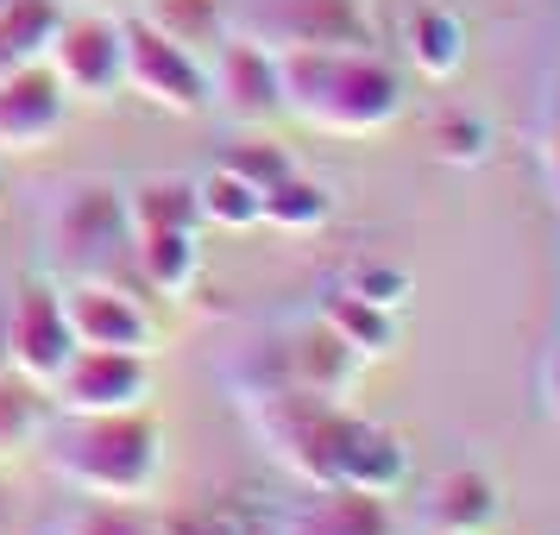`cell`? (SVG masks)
Returning <instances> with one entry per match:
<instances>
[{
    "label": "cell",
    "mask_w": 560,
    "mask_h": 535,
    "mask_svg": "<svg viewBox=\"0 0 560 535\" xmlns=\"http://www.w3.org/2000/svg\"><path fill=\"white\" fill-rule=\"evenodd\" d=\"M283 114L308 132L334 139H372V132L404 120V77L384 63L372 45H308L278 51Z\"/></svg>",
    "instance_id": "obj_1"
},
{
    "label": "cell",
    "mask_w": 560,
    "mask_h": 535,
    "mask_svg": "<svg viewBox=\"0 0 560 535\" xmlns=\"http://www.w3.org/2000/svg\"><path fill=\"white\" fill-rule=\"evenodd\" d=\"M45 466L82 498L102 504H139L164 479V429L152 409H120V416H63L45 441Z\"/></svg>",
    "instance_id": "obj_2"
},
{
    "label": "cell",
    "mask_w": 560,
    "mask_h": 535,
    "mask_svg": "<svg viewBox=\"0 0 560 535\" xmlns=\"http://www.w3.org/2000/svg\"><path fill=\"white\" fill-rule=\"evenodd\" d=\"M132 246L127 196L114 183H63L45 202V253L70 278H114V258Z\"/></svg>",
    "instance_id": "obj_3"
},
{
    "label": "cell",
    "mask_w": 560,
    "mask_h": 535,
    "mask_svg": "<svg viewBox=\"0 0 560 535\" xmlns=\"http://www.w3.org/2000/svg\"><path fill=\"white\" fill-rule=\"evenodd\" d=\"M228 32L265 51H308V45H372L359 0H228Z\"/></svg>",
    "instance_id": "obj_4"
},
{
    "label": "cell",
    "mask_w": 560,
    "mask_h": 535,
    "mask_svg": "<svg viewBox=\"0 0 560 535\" xmlns=\"http://www.w3.org/2000/svg\"><path fill=\"white\" fill-rule=\"evenodd\" d=\"M120 89L164 114H208V57L171 45L132 13L120 20Z\"/></svg>",
    "instance_id": "obj_5"
},
{
    "label": "cell",
    "mask_w": 560,
    "mask_h": 535,
    "mask_svg": "<svg viewBox=\"0 0 560 535\" xmlns=\"http://www.w3.org/2000/svg\"><path fill=\"white\" fill-rule=\"evenodd\" d=\"M158 372L152 353H114V347H77L63 372L45 384L57 416H120V409H152Z\"/></svg>",
    "instance_id": "obj_6"
},
{
    "label": "cell",
    "mask_w": 560,
    "mask_h": 535,
    "mask_svg": "<svg viewBox=\"0 0 560 535\" xmlns=\"http://www.w3.org/2000/svg\"><path fill=\"white\" fill-rule=\"evenodd\" d=\"M57 290H63V322H70L77 347H114V353H152L158 347V315L120 278H70Z\"/></svg>",
    "instance_id": "obj_7"
},
{
    "label": "cell",
    "mask_w": 560,
    "mask_h": 535,
    "mask_svg": "<svg viewBox=\"0 0 560 535\" xmlns=\"http://www.w3.org/2000/svg\"><path fill=\"white\" fill-rule=\"evenodd\" d=\"M70 353H77V340H70V322H63V290L51 278L20 283L7 296V372H20L45 391Z\"/></svg>",
    "instance_id": "obj_8"
},
{
    "label": "cell",
    "mask_w": 560,
    "mask_h": 535,
    "mask_svg": "<svg viewBox=\"0 0 560 535\" xmlns=\"http://www.w3.org/2000/svg\"><path fill=\"white\" fill-rule=\"evenodd\" d=\"M208 107H221L233 127H265L283 114V82H278V51H265L253 38L228 32L208 51Z\"/></svg>",
    "instance_id": "obj_9"
},
{
    "label": "cell",
    "mask_w": 560,
    "mask_h": 535,
    "mask_svg": "<svg viewBox=\"0 0 560 535\" xmlns=\"http://www.w3.org/2000/svg\"><path fill=\"white\" fill-rule=\"evenodd\" d=\"M45 70L63 82L70 102H114L120 95V20L102 13H63Z\"/></svg>",
    "instance_id": "obj_10"
},
{
    "label": "cell",
    "mask_w": 560,
    "mask_h": 535,
    "mask_svg": "<svg viewBox=\"0 0 560 535\" xmlns=\"http://www.w3.org/2000/svg\"><path fill=\"white\" fill-rule=\"evenodd\" d=\"M70 120V95L45 63L0 77V158L7 152H45Z\"/></svg>",
    "instance_id": "obj_11"
},
{
    "label": "cell",
    "mask_w": 560,
    "mask_h": 535,
    "mask_svg": "<svg viewBox=\"0 0 560 535\" xmlns=\"http://www.w3.org/2000/svg\"><path fill=\"white\" fill-rule=\"evenodd\" d=\"M422 530L434 535H491V523L504 516V491L479 466H447L422 485Z\"/></svg>",
    "instance_id": "obj_12"
},
{
    "label": "cell",
    "mask_w": 560,
    "mask_h": 535,
    "mask_svg": "<svg viewBox=\"0 0 560 535\" xmlns=\"http://www.w3.org/2000/svg\"><path fill=\"white\" fill-rule=\"evenodd\" d=\"M271 535H397V516L372 491L328 485V491H308L303 504L283 510Z\"/></svg>",
    "instance_id": "obj_13"
},
{
    "label": "cell",
    "mask_w": 560,
    "mask_h": 535,
    "mask_svg": "<svg viewBox=\"0 0 560 535\" xmlns=\"http://www.w3.org/2000/svg\"><path fill=\"white\" fill-rule=\"evenodd\" d=\"M315 322H322L328 334H340L365 365H372V359H390L397 347H404V309L365 303V296L347 290V283H334L328 296L315 303Z\"/></svg>",
    "instance_id": "obj_14"
},
{
    "label": "cell",
    "mask_w": 560,
    "mask_h": 535,
    "mask_svg": "<svg viewBox=\"0 0 560 535\" xmlns=\"http://www.w3.org/2000/svg\"><path fill=\"white\" fill-rule=\"evenodd\" d=\"M340 485L347 491H372V498H397L409 485V447L397 429H384L372 416L353 422V441H347V466H340Z\"/></svg>",
    "instance_id": "obj_15"
},
{
    "label": "cell",
    "mask_w": 560,
    "mask_h": 535,
    "mask_svg": "<svg viewBox=\"0 0 560 535\" xmlns=\"http://www.w3.org/2000/svg\"><path fill=\"white\" fill-rule=\"evenodd\" d=\"M127 258L139 265V283L158 296H189L202 278V233L183 228H158V233H132Z\"/></svg>",
    "instance_id": "obj_16"
},
{
    "label": "cell",
    "mask_w": 560,
    "mask_h": 535,
    "mask_svg": "<svg viewBox=\"0 0 560 535\" xmlns=\"http://www.w3.org/2000/svg\"><path fill=\"white\" fill-rule=\"evenodd\" d=\"M404 57L416 63V77H429V82L459 77V63H466V20H459L454 7L422 0L404 20Z\"/></svg>",
    "instance_id": "obj_17"
},
{
    "label": "cell",
    "mask_w": 560,
    "mask_h": 535,
    "mask_svg": "<svg viewBox=\"0 0 560 535\" xmlns=\"http://www.w3.org/2000/svg\"><path fill=\"white\" fill-rule=\"evenodd\" d=\"M139 20L183 51L208 57L228 38V0H139Z\"/></svg>",
    "instance_id": "obj_18"
},
{
    "label": "cell",
    "mask_w": 560,
    "mask_h": 535,
    "mask_svg": "<svg viewBox=\"0 0 560 535\" xmlns=\"http://www.w3.org/2000/svg\"><path fill=\"white\" fill-rule=\"evenodd\" d=\"M57 26H63L57 0H7L0 7V77L26 70V63H45Z\"/></svg>",
    "instance_id": "obj_19"
},
{
    "label": "cell",
    "mask_w": 560,
    "mask_h": 535,
    "mask_svg": "<svg viewBox=\"0 0 560 535\" xmlns=\"http://www.w3.org/2000/svg\"><path fill=\"white\" fill-rule=\"evenodd\" d=\"M334 221V189L308 171H290L283 183L265 189V228L278 233H322Z\"/></svg>",
    "instance_id": "obj_20"
},
{
    "label": "cell",
    "mask_w": 560,
    "mask_h": 535,
    "mask_svg": "<svg viewBox=\"0 0 560 535\" xmlns=\"http://www.w3.org/2000/svg\"><path fill=\"white\" fill-rule=\"evenodd\" d=\"M196 208H202V228H221V233H246L265 221V196H258L253 183H240L233 171H208L196 177Z\"/></svg>",
    "instance_id": "obj_21"
},
{
    "label": "cell",
    "mask_w": 560,
    "mask_h": 535,
    "mask_svg": "<svg viewBox=\"0 0 560 535\" xmlns=\"http://www.w3.org/2000/svg\"><path fill=\"white\" fill-rule=\"evenodd\" d=\"M38 434H45V391L0 365V460H13L20 447H32Z\"/></svg>",
    "instance_id": "obj_22"
},
{
    "label": "cell",
    "mask_w": 560,
    "mask_h": 535,
    "mask_svg": "<svg viewBox=\"0 0 560 535\" xmlns=\"http://www.w3.org/2000/svg\"><path fill=\"white\" fill-rule=\"evenodd\" d=\"M429 146L441 164H459V171H472L491 158V127H485L479 114H441L429 127Z\"/></svg>",
    "instance_id": "obj_23"
},
{
    "label": "cell",
    "mask_w": 560,
    "mask_h": 535,
    "mask_svg": "<svg viewBox=\"0 0 560 535\" xmlns=\"http://www.w3.org/2000/svg\"><path fill=\"white\" fill-rule=\"evenodd\" d=\"M221 171H233L240 183H253L258 196H265L271 183H283L296 171V158H290V146H278V139H246V146H233V152L221 158Z\"/></svg>",
    "instance_id": "obj_24"
},
{
    "label": "cell",
    "mask_w": 560,
    "mask_h": 535,
    "mask_svg": "<svg viewBox=\"0 0 560 535\" xmlns=\"http://www.w3.org/2000/svg\"><path fill=\"white\" fill-rule=\"evenodd\" d=\"M340 283H347V290H359L365 303H384V309H404L409 290H416L404 265H384V258H359V265H353Z\"/></svg>",
    "instance_id": "obj_25"
},
{
    "label": "cell",
    "mask_w": 560,
    "mask_h": 535,
    "mask_svg": "<svg viewBox=\"0 0 560 535\" xmlns=\"http://www.w3.org/2000/svg\"><path fill=\"white\" fill-rule=\"evenodd\" d=\"M63 535H158V530L132 504H102V498H89V504L63 523Z\"/></svg>",
    "instance_id": "obj_26"
},
{
    "label": "cell",
    "mask_w": 560,
    "mask_h": 535,
    "mask_svg": "<svg viewBox=\"0 0 560 535\" xmlns=\"http://www.w3.org/2000/svg\"><path fill=\"white\" fill-rule=\"evenodd\" d=\"M541 177H548V196L560 202V82L548 102V127H541Z\"/></svg>",
    "instance_id": "obj_27"
},
{
    "label": "cell",
    "mask_w": 560,
    "mask_h": 535,
    "mask_svg": "<svg viewBox=\"0 0 560 535\" xmlns=\"http://www.w3.org/2000/svg\"><path fill=\"white\" fill-rule=\"evenodd\" d=\"M535 384H541V409L560 422V340L548 347V359H541V379H535Z\"/></svg>",
    "instance_id": "obj_28"
},
{
    "label": "cell",
    "mask_w": 560,
    "mask_h": 535,
    "mask_svg": "<svg viewBox=\"0 0 560 535\" xmlns=\"http://www.w3.org/2000/svg\"><path fill=\"white\" fill-rule=\"evenodd\" d=\"M0 535H13V485L0 479Z\"/></svg>",
    "instance_id": "obj_29"
},
{
    "label": "cell",
    "mask_w": 560,
    "mask_h": 535,
    "mask_svg": "<svg viewBox=\"0 0 560 535\" xmlns=\"http://www.w3.org/2000/svg\"><path fill=\"white\" fill-rule=\"evenodd\" d=\"M0 365H7V296H0Z\"/></svg>",
    "instance_id": "obj_30"
},
{
    "label": "cell",
    "mask_w": 560,
    "mask_h": 535,
    "mask_svg": "<svg viewBox=\"0 0 560 535\" xmlns=\"http://www.w3.org/2000/svg\"><path fill=\"white\" fill-rule=\"evenodd\" d=\"M422 535H434V530H422Z\"/></svg>",
    "instance_id": "obj_31"
},
{
    "label": "cell",
    "mask_w": 560,
    "mask_h": 535,
    "mask_svg": "<svg viewBox=\"0 0 560 535\" xmlns=\"http://www.w3.org/2000/svg\"><path fill=\"white\" fill-rule=\"evenodd\" d=\"M0 7H7V0H0Z\"/></svg>",
    "instance_id": "obj_32"
}]
</instances>
